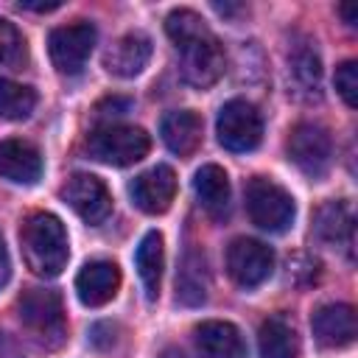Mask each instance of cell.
I'll return each instance as SVG.
<instances>
[{"instance_id": "cell-1", "label": "cell", "mask_w": 358, "mask_h": 358, "mask_svg": "<svg viewBox=\"0 0 358 358\" xmlns=\"http://www.w3.org/2000/svg\"><path fill=\"white\" fill-rule=\"evenodd\" d=\"M165 31L176 48L182 78L196 90L213 87L224 73V48L207 22L190 8H176L168 14Z\"/></svg>"}, {"instance_id": "cell-2", "label": "cell", "mask_w": 358, "mask_h": 358, "mask_svg": "<svg viewBox=\"0 0 358 358\" xmlns=\"http://www.w3.org/2000/svg\"><path fill=\"white\" fill-rule=\"evenodd\" d=\"M25 263L39 277H59L70 257L67 229L53 213H34L20 229Z\"/></svg>"}, {"instance_id": "cell-3", "label": "cell", "mask_w": 358, "mask_h": 358, "mask_svg": "<svg viewBox=\"0 0 358 358\" xmlns=\"http://www.w3.org/2000/svg\"><path fill=\"white\" fill-rule=\"evenodd\" d=\"M246 210L255 227H260L263 232H274V235L285 232L296 215L291 193L266 176H255L246 185Z\"/></svg>"}, {"instance_id": "cell-4", "label": "cell", "mask_w": 358, "mask_h": 358, "mask_svg": "<svg viewBox=\"0 0 358 358\" xmlns=\"http://www.w3.org/2000/svg\"><path fill=\"white\" fill-rule=\"evenodd\" d=\"M20 322L48 347H59L64 341V308L62 296L53 288H28L20 302Z\"/></svg>"}, {"instance_id": "cell-5", "label": "cell", "mask_w": 358, "mask_h": 358, "mask_svg": "<svg viewBox=\"0 0 358 358\" xmlns=\"http://www.w3.org/2000/svg\"><path fill=\"white\" fill-rule=\"evenodd\" d=\"M90 154L98 162L115 165V168H126L140 162L148 148H151V137L145 134V129L140 126H101L90 134Z\"/></svg>"}, {"instance_id": "cell-6", "label": "cell", "mask_w": 358, "mask_h": 358, "mask_svg": "<svg viewBox=\"0 0 358 358\" xmlns=\"http://www.w3.org/2000/svg\"><path fill=\"white\" fill-rule=\"evenodd\" d=\"M215 134L227 151L246 154V151L257 148L263 140V117L255 109V103H249L243 98H232L218 109Z\"/></svg>"}, {"instance_id": "cell-7", "label": "cell", "mask_w": 358, "mask_h": 358, "mask_svg": "<svg viewBox=\"0 0 358 358\" xmlns=\"http://www.w3.org/2000/svg\"><path fill=\"white\" fill-rule=\"evenodd\" d=\"M288 159L310 179H322L333 162V140L319 123H296L288 137Z\"/></svg>"}, {"instance_id": "cell-8", "label": "cell", "mask_w": 358, "mask_h": 358, "mask_svg": "<svg viewBox=\"0 0 358 358\" xmlns=\"http://www.w3.org/2000/svg\"><path fill=\"white\" fill-rule=\"evenodd\" d=\"M95 36H98V31L92 22H73V25L53 28L48 36V50H50L53 67L64 76L81 73V67L87 64V59L95 48Z\"/></svg>"}, {"instance_id": "cell-9", "label": "cell", "mask_w": 358, "mask_h": 358, "mask_svg": "<svg viewBox=\"0 0 358 358\" xmlns=\"http://www.w3.org/2000/svg\"><path fill=\"white\" fill-rule=\"evenodd\" d=\"M227 271L241 288H257L274 271V252L255 238H235L227 246Z\"/></svg>"}, {"instance_id": "cell-10", "label": "cell", "mask_w": 358, "mask_h": 358, "mask_svg": "<svg viewBox=\"0 0 358 358\" xmlns=\"http://www.w3.org/2000/svg\"><path fill=\"white\" fill-rule=\"evenodd\" d=\"M62 199L87 224H101L112 213V196L106 185L92 173H73L62 187Z\"/></svg>"}, {"instance_id": "cell-11", "label": "cell", "mask_w": 358, "mask_h": 358, "mask_svg": "<svg viewBox=\"0 0 358 358\" xmlns=\"http://www.w3.org/2000/svg\"><path fill=\"white\" fill-rule=\"evenodd\" d=\"M131 201L148 213V215H159L171 207L173 196H176V173L168 165H157L145 173H140L131 185H129Z\"/></svg>"}, {"instance_id": "cell-12", "label": "cell", "mask_w": 358, "mask_h": 358, "mask_svg": "<svg viewBox=\"0 0 358 358\" xmlns=\"http://www.w3.org/2000/svg\"><path fill=\"white\" fill-rule=\"evenodd\" d=\"M120 288V268L109 260H90L76 277V294L87 308H101L115 299Z\"/></svg>"}, {"instance_id": "cell-13", "label": "cell", "mask_w": 358, "mask_h": 358, "mask_svg": "<svg viewBox=\"0 0 358 358\" xmlns=\"http://www.w3.org/2000/svg\"><path fill=\"white\" fill-rule=\"evenodd\" d=\"M151 59V39L143 31L123 34L103 56V67L117 78H134L145 70Z\"/></svg>"}, {"instance_id": "cell-14", "label": "cell", "mask_w": 358, "mask_h": 358, "mask_svg": "<svg viewBox=\"0 0 358 358\" xmlns=\"http://www.w3.org/2000/svg\"><path fill=\"white\" fill-rule=\"evenodd\" d=\"M313 336L322 347H347L355 338V310L352 305L344 302H330L316 308L313 319H310Z\"/></svg>"}, {"instance_id": "cell-15", "label": "cell", "mask_w": 358, "mask_h": 358, "mask_svg": "<svg viewBox=\"0 0 358 358\" xmlns=\"http://www.w3.org/2000/svg\"><path fill=\"white\" fill-rule=\"evenodd\" d=\"M0 176L14 185H36L42 176V154L25 140H3Z\"/></svg>"}, {"instance_id": "cell-16", "label": "cell", "mask_w": 358, "mask_h": 358, "mask_svg": "<svg viewBox=\"0 0 358 358\" xmlns=\"http://www.w3.org/2000/svg\"><path fill=\"white\" fill-rule=\"evenodd\" d=\"M193 336L201 358H246L243 336L229 322H201Z\"/></svg>"}, {"instance_id": "cell-17", "label": "cell", "mask_w": 358, "mask_h": 358, "mask_svg": "<svg viewBox=\"0 0 358 358\" xmlns=\"http://www.w3.org/2000/svg\"><path fill=\"white\" fill-rule=\"evenodd\" d=\"M201 131L204 123L196 112L190 109H179V112H168L159 123V134L162 143L176 154V157H190L199 145H201Z\"/></svg>"}, {"instance_id": "cell-18", "label": "cell", "mask_w": 358, "mask_h": 358, "mask_svg": "<svg viewBox=\"0 0 358 358\" xmlns=\"http://www.w3.org/2000/svg\"><path fill=\"white\" fill-rule=\"evenodd\" d=\"M193 190H196L201 207L207 210V215H213L215 221L227 218V213H229V176L224 168L201 165L193 176Z\"/></svg>"}, {"instance_id": "cell-19", "label": "cell", "mask_w": 358, "mask_h": 358, "mask_svg": "<svg viewBox=\"0 0 358 358\" xmlns=\"http://www.w3.org/2000/svg\"><path fill=\"white\" fill-rule=\"evenodd\" d=\"M313 235L327 243V246H338L352 252V215L347 210L344 201H327L316 210V221H313Z\"/></svg>"}, {"instance_id": "cell-20", "label": "cell", "mask_w": 358, "mask_h": 358, "mask_svg": "<svg viewBox=\"0 0 358 358\" xmlns=\"http://www.w3.org/2000/svg\"><path fill=\"white\" fill-rule=\"evenodd\" d=\"M134 263H137V274L143 282L145 296L154 302L159 296V282H162V266H165V252H162V235L157 229L145 232L137 252H134Z\"/></svg>"}, {"instance_id": "cell-21", "label": "cell", "mask_w": 358, "mask_h": 358, "mask_svg": "<svg viewBox=\"0 0 358 358\" xmlns=\"http://www.w3.org/2000/svg\"><path fill=\"white\" fill-rule=\"evenodd\" d=\"M260 358H299V336L285 316H268L257 333Z\"/></svg>"}, {"instance_id": "cell-22", "label": "cell", "mask_w": 358, "mask_h": 358, "mask_svg": "<svg viewBox=\"0 0 358 358\" xmlns=\"http://www.w3.org/2000/svg\"><path fill=\"white\" fill-rule=\"evenodd\" d=\"M176 299L182 305H201L207 299V266L199 252H187L176 277Z\"/></svg>"}, {"instance_id": "cell-23", "label": "cell", "mask_w": 358, "mask_h": 358, "mask_svg": "<svg viewBox=\"0 0 358 358\" xmlns=\"http://www.w3.org/2000/svg\"><path fill=\"white\" fill-rule=\"evenodd\" d=\"M288 64H291V78L296 84V92H305L308 98H319V90H322V62H319V53L308 45H299L291 56H288Z\"/></svg>"}, {"instance_id": "cell-24", "label": "cell", "mask_w": 358, "mask_h": 358, "mask_svg": "<svg viewBox=\"0 0 358 358\" xmlns=\"http://www.w3.org/2000/svg\"><path fill=\"white\" fill-rule=\"evenodd\" d=\"M36 106V92L25 84L0 76V117L6 120H25Z\"/></svg>"}, {"instance_id": "cell-25", "label": "cell", "mask_w": 358, "mask_h": 358, "mask_svg": "<svg viewBox=\"0 0 358 358\" xmlns=\"http://www.w3.org/2000/svg\"><path fill=\"white\" fill-rule=\"evenodd\" d=\"M25 62H28L25 36L20 34V28L14 22H8V20L0 17V67L22 70Z\"/></svg>"}, {"instance_id": "cell-26", "label": "cell", "mask_w": 358, "mask_h": 358, "mask_svg": "<svg viewBox=\"0 0 358 358\" xmlns=\"http://www.w3.org/2000/svg\"><path fill=\"white\" fill-rule=\"evenodd\" d=\"M336 90L350 109L358 106V64L352 59H347L336 67Z\"/></svg>"}, {"instance_id": "cell-27", "label": "cell", "mask_w": 358, "mask_h": 358, "mask_svg": "<svg viewBox=\"0 0 358 358\" xmlns=\"http://www.w3.org/2000/svg\"><path fill=\"white\" fill-rule=\"evenodd\" d=\"M8 277H11V260H8L6 243H3V238H0V288L8 282Z\"/></svg>"}, {"instance_id": "cell-28", "label": "cell", "mask_w": 358, "mask_h": 358, "mask_svg": "<svg viewBox=\"0 0 358 358\" xmlns=\"http://www.w3.org/2000/svg\"><path fill=\"white\" fill-rule=\"evenodd\" d=\"M0 358H17V350H14V344L0 333Z\"/></svg>"}, {"instance_id": "cell-29", "label": "cell", "mask_w": 358, "mask_h": 358, "mask_svg": "<svg viewBox=\"0 0 358 358\" xmlns=\"http://www.w3.org/2000/svg\"><path fill=\"white\" fill-rule=\"evenodd\" d=\"M22 8H31V11H53L59 8V3H20Z\"/></svg>"}, {"instance_id": "cell-30", "label": "cell", "mask_w": 358, "mask_h": 358, "mask_svg": "<svg viewBox=\"0 0 358 358\" xmlns=\"http://www.w3.org/2000/svg\"><path fill=\"white\" fill-rule=\"evenodd\" d=\"M341 17L347 20V25H355L358 22V8L355 6H341Z\"/></svg>"}, {"instance_id": "cell-31", "label": "cell", "mask_w": 358, "mask_h": 358, "mask_svg": "<svg viewBox=\"0 0 358 358\" xmlns=\"http://www.w3.org/2000/svg\"><path fill=\"white\" fill-rule=\"evenodd\" d=\"M159 358H185V352H182V350H176V347H168V350H162V352H159Z\"/></svg>"}]
</instances>
